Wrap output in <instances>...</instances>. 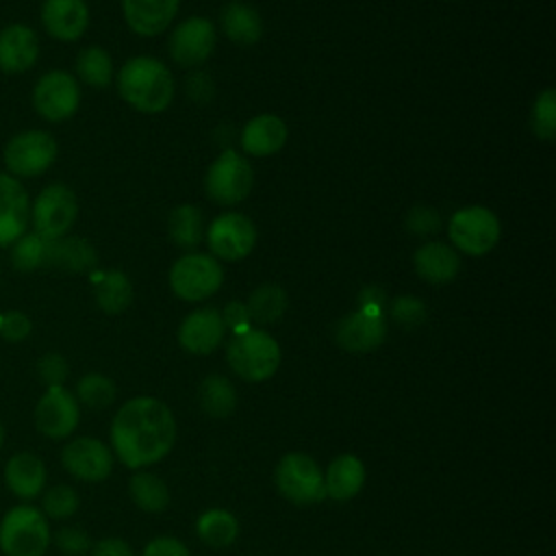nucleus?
<instances>
[{
  "mask_svg": "<svg viewBox=\"0 0 556 556\" xmlns=\"http://www.w3.org/2000/svg\"><path fill=\"white\" fill-rule=\"evenodd\" d=\"M222 263L204 252H187L169 267V289L185 302H202L219 291Z\"/></svg>",
  "mask_w": 556,
  "mask_h": 556,
  "instance_id": "obj_6",
  "label": "nucleus"
},
{
  "mask_svg": "<svg viewBox=\"0 0 556 556\" xmlns=\"http://www.w3.org/2000/svg\"><path fill=\"white\" fill-rule=\"evenodd\" d=\"M404 226L415 237H430L441 228V215L432 206H413L406 213Z\"/></svg>",
  "mask_w": 556,
  "mask_h": 556,
  "instance_id": "obj_40",
  "label": "nucleus"
},
{
  "mask_svg": "<svg viewBox=\"0 0 556 556\" xmlns=\"http://www.w3.org/2000/svg\"><path fill=\"white\" fill-rule=\"evenodd\" d=\"M33 330V321L22 311H7L0 313V337L11 343L24 341Z\"/></svg>",
  "mask_w": 556,
  "mask_h": 556,
  "instance_id": "obj_42",
  "label": "nucleus"
},
{
  "mask_svg": "<svg viewBox=\"0 0 556 556\" xmlns=\"http://www.w3.org/2000/svg\"><path fill=\"white\" fill-rule=\"evenodd\" d=\"M61 463L74 478L85 482H100L113 469V454L100 439L78 437L63 447Z\"/></svg>",
  "mask_w": 556,
  "mask_h": 556,
  "instance_id": "obj_15",
  "label": "nucleus"
},
{
  "mask_svg": "<svg viewBox=\"0 0 556 556\" xmlns=\"http://www.w3.org/2000/svg\"><path fill=\"white\" fill-rule=\"evenodd\" d=\"M143 556H189V549L174 536H159L146 545Z\"/></svg>",
  "mask_w": 556,
  "mask_h": 556,
  "instance_id": "obj_45",
  "label": "nucleus"
},
{
  "mask_svg": "<svg viewBox=\"0 0 556 556\" xmlns=\"http://www.w3.org/2000/svg\"><path fill=\"white\" fill-rule=\"evenodd\" d=\"M387 337V321L382 313H367V311H354L339 319L334 328V341L345 352L365 354L374 352L382 345Z\"/></svg>",
  "mask_w": 556,
  "mask_h": 556,
  "instance_id": "obj_17",
  "label": "nucleus"
},
{
  "mask_svg": "<svg viewBox=\"0 0 556 556\" xmlns=\"http://www.w3.org/2000/svg\"><path fill=\"white\" fill-rule=\"evenodd\" d=\"M180 0H122L128 28L141 37H156L169 28Z\"/></svg>",
  "mask_w": 556,
  "mask_h": 556,
  "instance_id": "obj_21",
  "label": "nucleus"
},
{
  "mask_svg": "<svg viewBox=\"0 0 556 556\" xmlns=\"http://www.w3.org/2000/svg\"><path fill=\"white\" fill-rule=\"evenodd\" d=\"M50 541L46 515L30 504L11 508L0 521V549L4 556H43Z\"/></svg>",
  "mask_w": 556,
  "mask_h": 556,
  "instance_id": "obj_4",
  "label": "nucleus"
},
{
  "mask_svg": "<svg viewBox=\"0 0 556 556\" xmlns=\"http://www.w3.org/2000/svg\"><path fill=\"white\" fill-rule=\"evenodd\" d=\"M54 543L67 556H80V554H85L91 547L89 534L78 530V528H61L54 534Z\"/></svg>",
  "mask_w": 556,
  "mask_h": 556,
  "instance_id": "obj_43",
  "label": "nucleus"
},
{
  "mask_svg": "<svg viewBox=\"0 0 556 556\" xmlns=\"http://www.w3.org/2000/svg\"><path fill=\"white\" fill-rule=\"evenodd\" d=\"M365 484V465L354 454H341L337 456L324 476V489L326 495L345 502L352 500Z\"/></svg>",
  "mask_w": 556,
  "mask_h": 556,
  "instance_id": "obj_27",
  "label": "nucleus"
},
{
  "mask_svg": "<svg viewBox=\"0 0 556 556\" xmlns=\"http://www.w3.org/2000/svg\"><path fill=\"white\" fill-rule=\"evenodd\" d=\"M252 185L254 172L250 161L232 148H224L208 165L204 176L206 195L222 206H235L243 202L250 195Z\"/></svg>",
  "mask_w": 556,
  "mask_h": 556,
  "instance_id": "obj_7",
  "label": "nucleus"
},
{
  "mask_svg": "<svg viewBox=\"0 0 556 556\" xmlns=\"http://www.w3.org/2000/svg\"><path fill=\"white\" fill-rule=\"evenodd\" d=\"M91 282H93L96 304L100 306V311L109 315H117L132 304V298H135L132 282L124 271L119 269L91 271Z\"/></svg>",
  "mask_w": 556,
  "mask_h": 556,
  "instance_id": "obj_28",
  "label": "nucleus"
},
{
  "mask_svg": "<svg viewBox=\"0 0 556 556\" xmlns=\"http://www.w3.org/2000/svg\"><path fill=\"white\" fill-rule=\"evenodd\" d=\"M76 395L89 408H106L115 400V384L102 374H87L78 380Z\"/></svg>",
  "mask_w": 556,
  "mask_h": 556,
  "instance_id": "obj_37",
  "label": "nucleus"
},
{
  "mask_svg": "<svg viewBox=\"0 0 556 556\" xmlns=\"http://www.w3.org/2000/svg\"><path fill=\"white\" fill-rule=\"evenodd\" d=\"M67 371H70L67 361L56 352L43 354L37 361V376L46 387H63V382L67 378Z\"/></svg>",
  "mask_w": 556,
  "mask_h": 556,
  "instance_id": "obj_41",
  "label": "nucleus"
},
{
  "mask_svg": "<svg viewBox=\"0 0 556 556\" xmlns=\"http://www.w3.org/2000/svg\"><path fill=\"white\" fill-rule=\"evenodd\" d=\"M274 482L280 495L298 506L317 504L326 497L324 473L319 465L302 452H289L280 458L276 465Z\"/></svg>",
  "mask_w": 556,
  "mask_h": 556,
  "instance_id": "obj_10",
  "label": "nucleus"
},
{
  "mask_svg": "<svg viewBox=\"0 0 556 556\" xmlns=\"http://www.w3.org/2000/svg\"><path fill=\"white\" fill-rule=\"evenodd\" d=\"M39 59V37L26 24H9L0 30V70L4 74L28 72Z\"/></svg>",
  "mask_w": 556,
  "mask_h": 556,
  "instance_id": "obj_20",
  "label": "nucleus"
},
{
  "mask_svg": "<svg viewBox=\"0 0 556 556\" xmlns=\"http://www.w3.org/2000/svg\"><path fill=\"white\" fill-rule=\"evenodd\" d=\"M78 510V493L70 484H54L41 497V513L50 519H67Z\"/></svg>",
  "mask_w": 556,
  "mask_h": 556,
  "instance_id": "obj_38",
  "label": "nucleus"
},
{
  "mask_svg": "<svg viewBox=\"0 0 556 556\" xmlns=\"http://www.w3.org/2000/svg\"><path fill=\"white\" fill-rule=\"evenodd\" d=\"M200 406L213 419H226L237 406V393L228 378L213 374L200 384Z\"/></svg>",
  "mask_w": 556,
  "mask_h": 556,
  "instance_id": "obj_31",
  "label": "nucleus"
},
{
  "mask_svg": "<svg viewBox=\"0 0 556 556\" xmlns=\"http://www.w3.org/2000/svg\"><path fill=\"white\" fill-rule=\"evenodd\" d=\"M113 80L122 100L146 115L163 113L172 104L176 91L169 67L154 56L128 59Z\"/></svg>",
  "mask_w": 556,
  "mask_h": 556,
  "instance_id": "obj_2",
  "label": "nucleus"
},
{
  "mask_svg": "<svg viewBox=\"0 0 556 556\" xmlns=\"http://www.w3.org/2000/svg\"><path fill=\"white\" fill-rule=\"evenodd\" d=\"M46 267H54L70 274H91L98 267L96 248L80 237H61L48 241Z\"/></svg>",
  "mask_w": 556,
  "mask_h": 556,
  "instance_id": "obj_24",
  "label": "nucleus"
},
{
  "mask_svg": "<svg viewBox=\"0 0 556 556\" xmlns=\"http://www.w3.org/2000/svg\"><path fill=\"white\" fill-rule=\"evenodd\" d=\"M130 497L146 513H161L169 504L167 484L148 471H139L130 478Z\"/></svg>",
  "mask_w": 556,
  "mask_h": 556,
  "instance_id": "obj_34",
  "label": "nucleus"
},
{
  "mask_svg": "<svg viewBox=\"0 0 556 556\" xmlns=\"http://www.w3.org/2000/svg\"><path fill=\"white\" fill-rule=\"evenodd\" d=\"M391 317L402 328H417L426 321V304L415 295H400L391 302Z\"/></svg>",
  "mask_w": 556,
  "mask_h": 556,
  "instance_id": "obj_39",
  "label": "nucleus"
},
{
  "mask_svg": "<svg viewBox=\"0 0 556 556\" xmlns=\"http://www.w3.org/2000/svg\"><path fill=\"white\" fill-rule=\"evenodd\" d=\"M185 87H187V96L193 102H200V104L211 102L213 96H215V85H213V80H211V76L206 72H191L187 76Z\"/></svg>",
  "mask_w": 556,
  "mask_h": 556,
  "instance_id": "obj_44",
  "label": "nucleus"
},
{
  "mask_svg": "<svg viewBox=\"0 0 556 556\" xmlns=\"http://www.w3.org/2000/svg\"><path fill=\"white\" fill-rule=\"evenodd\" d=\"M204 215L193 204H180L167 217V235L182 250H195L204 241Z\"/></svg>",
  "mask_w": 556,
  "mask_h": 556,
  "instance_id": "obj_29",
  "label": "nucleus"
},
{
  "mask_svg": "<svg viewBox=\"0 0 556 556\" xmlns=\"http://www.w3.org/2000/svg\"><path fill=\"white\" fill-rule=\"evenodd\" d=\"M222 319H224V326H226V328L235 330V334L248 330L250 324H252L245 304L239 302V300H232V302L226 304V308H224V313H222Z\"/></svg>",
  "mask_w": 556,
  "mask_h": 556,
  "instance_id": "obj_46",
  "label": "nucleus"
},
{
  "mask_svg": "<svg viewBox=\"0 0 556 556\" xmlns=\"http://www.w3.org/2000/svg\"><path fill=\"white\" fill-rule=\"evenodd\" d=\"M384 300H387V295H384L382 287H378V285H367V287H363V289L358 291V308H361V311H367V313H382Z\"/></svg>",
  "mask_w": 556,
  "mask_h": 556,
  "instance_id": "obj_47",
  "label": "nucleus"
},
{
  "mask_svg": "<svg viewBox=\"0 0 556 556\" xmlns=\"http://www.w3.org/2000/svg\"><path fill=\"white\" fill-rule=\"evenodd\" d=\"M217 43V30L211 20L206 17H189L180 22L172 35H169V56L176 61L180 67H191L198 70L208 61Z\"/></svg>",
  "mask_w": 556,
  "mask_h": 556,
  "instance_id": "obj_13",
  "label": "nucleus"
},
{
  "mask_svg": "<svg viewBox=\"0 0 556 556\" xmlns=\"http://www.w3.org/2000/svg\"><path fill=\"white\" fill-rule=\"evenodd\" d=\"M30 226V198L26 187L0 172V248L11 245Z\"/></svg>",
  "mask_w": 556,
  "mask_h": 556,
  "instance_id": "obj_16",
  "label": "nucleus"
},
{
  "mask_svg": "<svg viewBox=\"0 0 556 556\" xmlns=\"http://www.w3.org/2000/svg\"><path fill=\"white\" fill-rule=\"evenodd\" d=\"M256 237L258 232L254 222L237 211L219 213L204 232L211 256L228 263L245 258L254 250Z\"/></svg>",
  "mask_w": 556,
  "mask_h": 556,
  "instance_id": "obj_11",
  "label": "nucleus"
},
{
  "mask_svg": "<svg viewBox=\"0 0 556 556\" xmlns=\"http://www.w3.org/2000/svg\"><path fill=\"white\" fill-rule=\"evenodd\" d=\"M78 419V400L65 387H48L35 406V426L48 439L70 437Z\"/></svg>",
  "mask_w": 556,
  "mask_h": 556,
  "instance_id": "obj_14",
  "label": "nucleus"
},
{
  "mask_svg": "<svg viewBox=\"0 0 556 556\" xmlns=\"http://www.w3.org/2000/svg\"><path fill=\"white\" fill-rule=\"evenodd\" d=\"M224 334L226 326L222 313L215 308H198L182 319L178 328V343L182 350L204 356L222 345Z\"/></svg>",
  "mask_w": 556,
  "mask_h": 556,
  "instance_id": "obj_18",
  "label": "nucleus"
},
{
  "mask_svg": "<svg viewBox=\"0 0 556 556\" xmlns=\"http://www.w3.org/2000/svg\"><path fill=\"white\" fill-rule=\"evenodd\" d=\"M413 267L421 280L430 285H447L460 271V256L450 243L426 241L415 250Z\"/></svg>",
  "mask_w": 556,
  "mask_h": 556,
  "instance_id": "obj_22",
  "label": "nucleus"
},
{
  "mask_svg": "<svg viewBox=\"0 0 556 556\" xmlns=\"http://www.w3.org/2000/svg\"><path fill=\"white\" fill-rule=\"evenodd\" d=\"M2 445H4V426L0 421V450H2Z\"/></svg>",
  "mask_w": 556,
  "mask_h": 556,
  "instance_id": "obj_49",
  "label": "nucleus"
},
{
  "mask_svg": "<svg viewBox=\"0 0 556 556\" xmlns=\"http://www.w3.org/2000/svg\"><path fill=\"white\" fill-rule=\"evenodd\" d=\"M43 30L56 41H76L89 26V9L85 0H43Z\"/></svg>",
  "mask_w": 556,
  "mask_h": 556,
  "instance_id": "obj_19",
  "label": "nucleus"
},
{
  "mask_svg": "<svg viewBox=\"0 0 556 556\" xmlns=\"http://www.w3.org/2000/svg\"><path fill=\"white\" fill-rule=\"evenodd\" d=\"M219 26L226 39L237 46H254L263 35V20L258 11L241 0H232L222 9Z\"/></svg>",
  "mask_w": 556,
  "mask_h": 556,
  "instance_id": "obj_26",
  "label": "nucleus"
},
{
  "mask_svg": "<svg viewBox=\"0 0 556 556\" xmlns=\"http://www.w3.org/2000/svg\"><path fill=\"white\" fill-rule=\"evenodd\" d=\"M239 141L250 156H271L287 143V124L274 113H261L243 126Z\"/></svg>",
  "mask_w": 556,
  "mask_h": 556,
  "instance_id": "obj_23",
  "label": "nucleus"
},
{
  "mask_svg": "<svg viewBox=\"0 0 556 556\" xmlns=\"http://www.w3.org/2000/svg\"><path fill=\"white\" fill-rule=\"evenodd\" d=\"M78 217L76 193L63 185L52 182L43 187L30 204V226L46 241L65 237Z\"/></svg>",
  "mask_w": 556,
  "mask_h": 556,
  "instance_id": "obj_8",
  "label": "nucleus"
},
{
  "mask_svg": "<svg viewBox=\"0 0 556 556\" xmlns=\"http://www.w3.org/2000/svg\"><path fill=\"white\" fill-rule=\"evenodd\" d=\"M176 441V419L169 406L156 397L139 395L122 404L111 424V443L117 458L141 469L169 454Z\"/></svg>",
  "mask_w": 556,
  "mask_h": 556,
  "instance_id": "obj_1",
  "label": "nucleus"
},
{
  "mask_svg": "<svg viewBox=\"0 0 556 556\" xmlns=\"http://www.w3.org/2000/svg\"><path fill=\"white\" fill-rule=\"evenodd\" d=\"M530 128L543 141L556 139V89L539 91L530 111Z\"/></svg>",
  "mask_w": 556,
  "mask_h": 556,
  "instance_id": "obj_36",
  "label": "nucleus"
},
{
  "mask_svg": "<svg viewBox=\"0 0 556 556\" xmlns=\"http://www.w3.org/2000/svg\"><path fill=\"white\" fill-rule=\"evenodd\" d=\"M78 80L65 70H50L41 74L33 87V106L48 122L70 119L78 111Z\"/></svg>",
  "mask_w": 556,
  "mask_h": 556,
  "instance_id": "obj_12",
  "label": "nucleus"
},
{
  "mask_svg": "<svg viewBox=\"0 0 556 556\" xmlns=\"http://www.w3.org/2000/svg\"><path fill=\"white\" fill-rule=\"evenodd\" d=\"M59 152L54 137L46 130H22L13 135L2 152L7 174L13 178H35L50 169Z\"/></svg>",
  "mask_w": 556,
  "mask_h": 556,
  "instance_id": "obj_9",
  "label": "nucleus"
},
{
  "mask_svg": "<svg viewBox=\"0 0 556 556\" xmlns=\"http://www.w3.org/2000/svg\"><path fill=\"white\" fill-rule=\"evenodd\" d=\"M76 80L102 89L109 87L115 78L113 74V59L111 54L100 46H87L76 56Z\"/></svg>",
  "mask_w": 556,
  "mask_h": 556,
  "instance_id": "obj_32",
  "label": "nucleus"
},
{
  "mask_svg": "<svg viewBox=\"0 0 556 556\" xmlns=\"http://www.w3.org/2000/svg\"><path fill=\"white\" fill-rule=\"evenodd\" d=\"M502 235L497 215L480 204L458 208L447 222V237L456 252L467 256L489 254Z\"/></svg>",
  "mask_w": 556,
  "mask_h": 556,
  "instance_id": "obj_5",
  "label": "nucleus"
},
{
  "mask_svg": "<svg viewBox=\"0 0 556 556\" xmlns=\"http://www.w3.org/2000/svg\"><path fill=\"white\" fill-rule=\"evenodd\" d=\"M287 304H289V300L280 285L263 282L250 293L245 308H248L252 324L269 326V324H276L285 315Z\"/></svg>",
  "mask_w": 556,
  "mask_h": 556,
  "instance_id": "obj_30",
  "label": "nucleus"
},
{
  "mask_svg": "<svg viewBox=\"0 0 556 556\" xmlns=\"http://www.w3.org/2000/svg\"><path fill=\"white\" fill-rule=\"evenodd\" d=\"M93 556H135V554L126 541L111 536L93 545Z\"/></svg>",
  "mask_w": 556,
  "mask_h": 556,
  "instance_id": "obj_48",
  "label": "nucleus"
},
{
  "mask_svg": "<svg viewBox=\"0 0 556 556\" xmlns=\"http://www.w3.org/2000/svg\"><path fill=\"white\" fill-rule=\"evenodd\" d=\"M4 482L13 495L33 500L43 491L46 465L33 452H17L4 465Z\"/></svg>",
  "mask_w": 556,
  "mask_h": 556,
  "instance_id": "obj_25",
  "label": "nucleus"
},
{
  "mask_svg": "<svg viewBox=\"0 0 556 556\" xmlns=\"http://www.w3.org/2000/svg\"><path fill=\"white\" fill-rule=\"evenodd\" d=\"M195 532L202 543L211 547H228L239 534V523L232 513L224 508H211L198 517Z\"/></svg>",
  "mask_w": 556,
  "mask_h": 556,
  "instance_id": "obj_33",
  "label": "nucleus"
},
{
  "mask_svg": "<svg viewBox=\"0 0 556 556\" xmlns=\"http://www.w3.org/2000/svg\"><path fill=\"white\" fill-rule=\"evenodd\" d=\"M280 358L282 352L278 341L261 328L237 332L226 345V361L230 369L248 382H263L271 378L280 367Z\"/></svg>",
  "mask_w": 556,
  "mask_h": 556,
  "instance_id": "obj_3",
  "label": "nucleus"
},
{
  "mask_svg": "<svg viewBox=\"0 0 556 556\" xmlns=\"http://www.w3.org/2000/svg\"><path fill=\"white\" fill-rule=\"evenodd\" d=\"M11 265L17 271H35L46 267V248L48 241L41 239L37 232H24L11 245Z\"/></svg>",
  "mask_w": 556,
  "mask_h": 556,
  "instance_id": "obj_35",
  "label": "nucleus"
}]
</instances>
